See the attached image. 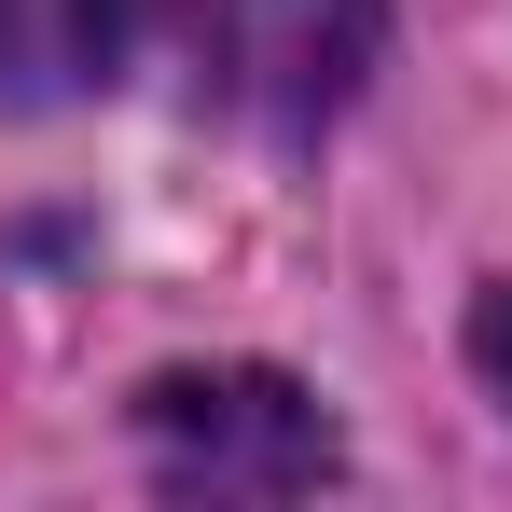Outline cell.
I'll return each mask as SVG.
<instances>
[{
  "mask_svg": "<svg viewBox=\"0 0 512 512\" xmlns=\"http://www.w3.org/2000/svg\"><path fill=\"white\" fill-rule=\"evenodd\" d=\"M388 56V0H194V84L263 139L333 125Z\"/></svg>",
  "mask_w": 512,
  "mask_h": 512,
  "instance_id": "1",
  "label": "cell"
},
{
  "mask_svg": "<svg viewBox=\"0 0 512 512\" xmlns=\"http://www.w3.org/2000/svg\"><path fill=\"white\" fill-rule=\"evenodd\" d=\"M139 443H153L167 485H208V499H277V485L333 471V416L291 374H153Z\"/></svg>",
  "mask_w": 512,
  "mask_h": 512,
  "instance_id": "2",
  "label": "cell"
},
{
  "mask_svg": "<svg viewBox=\"0 0 512 512\" xmlns=\"http://www.w3.org/2000/svg\"><path fill=\"white\" fill-rule=\"evenodd\" d=\"M139 0H0V97H84L125 70Z\"/></svg>",
  "mask_w": 512,
  "mask_h": 512,
  "instance_id": "3",
  "label": "cell"
},
{
  "mask_svg": "<svg viewBox=\"0 0 512 512\" xmlns=\"http://www.w3.org/2000/svg\"><path fill=\"white\" fill-rule=\"evenodd\" d=\"M485 374H499V402H512V277L485 291Z\"/></svg>",
  "mask_w": 512,
  "mask_h": 512,
  "instance_id": "4",
  "label": "cell"
}]
</instances>
